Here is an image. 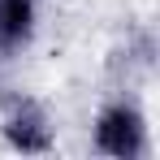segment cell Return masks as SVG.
<instances>
[{"mask_svg":"<svg viewBox=\"0 0 160 160\" xmlns=\"http://www.w3.org/2000/svg\"><path fill=\"white\" fill-rule=\"evenodd\" d=\"M0 138L9 152L18 156H48L56 147V130L48 108L30 95H13L4 100V112H0Z\"/></svg>","mask_w":160,"mask_h":160,"instance_id":"7a4b0ae2","label":"cell"},{"mask_svg":"<svg viewBox=\"0 0 160 160\" xmlns=\"http://www.w3.org/2000/svg\"><path fill=\"white\" fill-rule=\"evenodd\" d=\"M91 147L108 160H143L152 156V130L134 100H108L91 121Z\"/></svg>","mask_w":160,"mask_h":160,"instance_id":"6da1fadb","label":"cell"},{"mask_svg":"<svg viewBox=\"0 0 160 160\" xmlns=\"http://www.w3.org/2000/svg\"><path fill=\"white\" fill-rule=\"evenodd\" d=\"M39 30V0H0V56L30 48Z\"/></svg>","mask_w":160,"mask_h":160,"instance_id":"3957f363","label":"cell"}]
</instances>
